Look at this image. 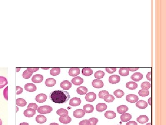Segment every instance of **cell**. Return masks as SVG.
<instances>
[{
  "label": "cell",
  "mask_w": 166,
  "mask_h": 125,
  "mask_svg": "<svg viewBox=\"0 0 166 125\" xmlns=\"http://www.w3.org/2000/svg\"><path fill=\"white\" fill-rule=\"evenodd\" d=\"M49 98L53 102L56 103H64L67 102L70 98V95L68 92L59 90L51 92Z\"/></svg>",
  "instance_id": "cell-1"
},
{
  "label": "cell",
  "mask_w": 166,
  "mask_h": 125,
  "mask_svg": "<svg viewBox=\"0 0 166 125\" xmlns=\"http://www.w3.org/2000/svg\"><path fill=\"white\" fill-rule=\"evenodd\" d=\"M37 112L40 114H47L51 112L53 110V108L50 106H43L38 107L37 109Z\"/></svg>",
  "instance_id": "cell-2"
},
{
  "label": "cell",
  "mask_w": 166,
  "mask_h": 125,
  "mask_svg": "<svg viewBox=\"0 0 166 125\" xmlns=\"http://www.w3.org/2000/svg\"><path fill=\"white\" fill-rule=\"evenodd\" d=\"M96 98V94L93 92H89L85 96V99L88 102H93Z\"/></svg>",
  "instance_id": "cell-3"
},
{
  "label": "cell",
  "mask_w": 166,
  "mask_h": 125,
  "mask_svg": "<svg viewBox=\"0 0 166 125\" xmlns=\"http://www.w3.org/2000/svg\"><path fill=\"white\" fill-rule=\"evenodd\" d=\"M92 85L95 88L100 89L103 87L104 84L103 82L100 79H95L92 82Z\"/></svg>",
  "instance_id": "cell-4"
},
{
  "label": "cell",
  "mask_w": 166,
  "mask_h": 125,
  "mask_svg": "<svg viewBox=\"0 0 166 125\" xmlns=\"http://www.w3.org/2000/svg\"><path fill=\"white\" fill-rule=\"evenodd\" d=\"M126 100L130 103H135L139 100V97L137 95L134 94H129L126 96Z\"/></svg>",
  "instance_id": "cell-5"
},
{
  "label": "cell",
  "mask_w": 166,
  "mask_h": 125,
  "mask_svg": "<svg viewBox=\"0 0 166 125\" xmlns=\"http://www.w3.org/2000/svg\"><path fill=\"white\" fill-rule=\"evenodd\" d=\"M81 103V100L78 97L72 98L70 100L69 105L73 107H76L80 105Z\"/></svg>",
  "instance_id": "cell-6"
},
{
  "label": "cell",
  "mask_w": 166,
  "mask_h": 125,
  "mask_svg": "<svg viewBox=\"0 0 166 125\" xmlns=\"http://www.w3.org/2000/svg\"><path fill=\"white\" fill-rule=\"evenodd\" d=\"M80 72V71L79 68L74 67V68H71L69 69L68 73L69 76L74 77L79 75Z\"/></svg>",
  "instance_id": "cell-7"
},
{
  "label": "cell",
  "mask_w": 166,
  "mask_h": 125,
  "mask_svg": "<svg viewBox=\"0 0 166 125\" xmlns=\"http://www.w3.org/2000/svg\"><path fill=\"white\" fill-rule=\"evenodd\" d=\"M43 80H44V77L41 74L35 75L33 76L31 78V81L34 83H40L42 82Z\"/></svg>",
  "instance_id": "cell-8"
},
{
  "label": "cell",
  "mask_w": 166,
  "mask_h": 125,
  "mask_svg": "<svg viewBox=\"0 0 166 125\" xmlns=\"http://www.w3.org/2000/svg\"><path fill=\"white\" fill-rule=\"evenodd\" d=\"M120 77L118 75H114L111 76L109 77L108 81L111 84H116L120 82Z\"/></svg>",
  "instance_id": "cell-9"
},
{
  "label": "cell",
  "mask_w": 166,
  "mask_h": 125,
  "mask_svg": "<svg viewBox=\"0 0 166 125\" xmlns=\"http://www.w3.org/2000/svg\"><path fill=\"white\" fill-rule=\"evenodd\" d=\"M47 99V96L44 94H40L36 96L35 100L38 103H43L45 102Z\"/></svg>",
  "instance_id": "cell-10"
},
{
  "label": "cell",
  "mask_w": 166,
  "mask_h": 125,
  "mask_svg": "<svg viewBox=\"0 0 166 125\" xmlns=\"http://www.w3.org/2000/svg\"><path fill=\"white\" fill-rule=\"evenodd\" d=\"M85 112L82 109H78L75 110L73 112V116L77 118H81L85 116Z\"/></svg>",
  "instance_id": "cell-11"
},
{
  "label": "cell",
  "mask_w": 166,
  "mask_h": 125,
  "mask_svg": "<svg viewBox=\"0 0 166 125\" xmlns=\"http://www.w3.org/2000/svg\"><path fill=\"white\" fill-rule=\"evenodd\" d=\"M25 89L27 91L32 92L35 91L37 90V87L33 83H28L25 85Z\"/></svg>",
  "instance_id": "cell-12"
},
{
  "label": "cell",
  "mask_w": 166,
  "mask_h": 125,
  "mask_svg": "<svg viewBox=\"0 0 166 125\" xmlns=\"http://www.w3.org/2000/svg\"><path fill=\"white\" fill-rule=\"evenodd\" d=\"M36 114V110L32 108H27L24 112V115L25 116L28 118H31L33 117Z\"/></svg>",
  "instance_id": "cell-13"
},
{
  "label": "cell",
  "mask_w": 166,
  "mask_h": 125,
  "mask_svg": "<svg viewBox=\"0 0 166 125\" xmlns=\"http://www.w3.org/2000/svg\"><path fill=\"white\" fill-rule=\"evenodd\" d=\"M60 86L63 90H69L72 87V83L68 80H65L61 83Z\"/></svg>",
  "instance_id": "cell-14"
},
{
  "label": "cell",
  "mask_w": 166,
  "mask_h": 125,
  "mask_svg": "<svg viewBox=\"0 0 166 125\" xmlns=\"http://www.w3.org/2000/svg\"><path fill=\"white\" fill-rule=\"evenodd\" d=\"M131 79L135 82H139L143 78V75L140 72L134 73L131 76Z\"/></svg>",
  "instance_id": "cell-15"
},
{
  "label": "cell",
  "mask_w": 166,
  "mask_h": 125,
  "mask_svg": "<svg viewBox=\"0 0 166 125\" xmlns=\"http://www.w3.org/2000/svg\"><path fill=\"white\" fill-rule=\"evenodd\" d=\"M59 121L60 123L63 124H68L70 123L72 121V119L68 115L66 116H61L59 119Z\"/></svg>",
  "instance_id": "cell-16"
},
{
  "label": "cell",
  "mask_w": 166,
  "mask_h": 125,
  "mask_svg": "<svg viewBox=\"0 0 166 125\" xmlns=\"http://www.w3.org/2000/svg\"><path fill=\"white\" fill-rule=\"evenodd\" d=\"M71 81L75 85H80L84 83V79L82 77H78L73 78Z\"/></svg>",
  "instance_id": "cell-17"
},
{
  "label": "cell",
  "mask_w": 166,
  "mask_h": 125,
  "mask_svg": "<svg viewBox=\"0 0 166 125\" xmlns=\"http://www.w3.org/2000/svg\"><path fill=\"white\" fill-rule=\"evenodd\" d=\"M56 80L52 78H49L48 79H46L45 81V85L49 87H51L54 86L56 84Z\"/></svg>",
  "instance_id": "cell-18"
},
{
  "label": "cell",
  "mask_w": 166,
  "mask_h": 125,
  "mask_svg": "<svg viewBox=\"0 0 166 125\" xmlns=\"http://www.w3.org/2000/svg\"><path fill=\"white\" fill-rule=\"evenodd\" d=\"M107 105L104 103H99L96 106V110L98 112H103L107 109Z\"/></svg>",
  "instance_id": "cell-19"
},
{
  "label": "cell",
  "mask_w": 166,
  "mask_h": 125,
  "mask_svg": "<svg viewBox=\"0 0 166 125\" xmlns=\"http://www.w3.org/2000/svg\"><path fill=\"white\" fill-rule=\"evenodd\" d=\"M132 115L128 113H124L120 116V120L122 122H127L132 119Z\"/></svg>",
  "instance_id": "cell-20"
},
{
  "label": "cell",
  "mask_w": 166,
  "mask_h": 125,
  "mask_svg": "<svg viewBox=\"0 0 166 125\" xmlns=\"http://www.w3.org/2000/svg\"><path fill=\"white\" fill-rule=\"evenodd\" d=\"M136 106L138 108L140 109H144L148 107V103L144 100H140L139 102H137Z\"/></svg>",
  "instance_id": "cell-21"
},
{
  "label": "cell",
  "mask_w": 166,
  "mask_h": 125,
  "mask_svg": "<svg viewBox=\"0 0 166 125\" xmlns=\"http://www.w3.org/2000/svg\"><path fill=\"white\" fill-rule=\"evenodd\" d=\"M83 109L85 112L89 114L93 112V111L94 110V108L91 104H87L83 107Z\"/></svg>",
  "instance_id": "cell-22"
},
{
  "label": "cell",
  "mask_w": 166,
  "mask_h": 125,
  "mask_svg": "<svg viewBox=\"0 0 166 125\" xmlns=\"http://www.w3.org/2000/svg\"><path fill=\"white\" fill-rule=\"evenodd\" d=\"M36 121L37 123L39 124H43L47 121V118L44 115H38L36 117Z\"/></svg>",
  "instance_id": "cell-23"
},
{
  "label": "cell",
  "mask_w": 166,
  "mask_h": 125,
  "mask_svg": "<svg viewBox=\"0 0 166 125\" xmlns=\"http://www.w3.org/2000/svg\"><path fill=\"white\" fill-rule=\"evenodd\" d=\"M149 119L148 117L147 116L144 115H140L138 118H137V121L139 123H141V124L146 123L149 121Z\"/></svg>",
  "instance_id": "cell-24"
},
{
  "label": "cell",
  "mask_w": 166,
  "mask_h": 125,
  "mask_svg": "<svg viewBox=\"0 0 166 125\" xmlns=\"http://www.w3.org/2000/svg\"><path fill=\"white\" fill-rule=\"evenodd\" d=\"M104 116L107 119H113L116 117V114L113 111H107L105 113Z\"/></svg>",
  "instance_id": "cell-25"
},
{
  "label": "cell",
  "mask_w": 166,
  "mask_h": 125,
  "mask_svg": "<svg viewBox=\"0 0 166 125\" xmlns=\"http://www.w3.org/2000/svg\"><path fill=\"white\" fill-rule=\"evenodd\" d=\"M92 73L93 70L90 68L85 67L83 68L82 70V74L85 76H90L92 74Z\"/></svg>",
  "instance_id": "cell-26"
},
{
  "label": "cell",
  "mask_w": 166,
  "mask_h": 125,
  "mask_svg": "<svg viewBox=\"0 0 166 125\" xmlns=\"http://www.w3.org/2000/svg\"><path fill=\"white\" fill-rule=\"evenodd\" d=\"M119 74L123 76V77H126L129 74V71L128 68H125V67H123L121 68L119 71Z\"/></svg>",
  "instance_id": "cell-27"
},
{
  "label": "cell",
  "mask_w": 166,
  "mask_h": 125,
  "mask_svg": "<svg viewBox=\"0 0 166 125\" xmlns=\"http://www.w3.org/2000/svg\"><path fill=\"white\" fill-rule=\"evenodd\" d=\"M128 110V107L126 105H121L118 107L117 108V112L120 114H123L124 113H126Z\"/></svg>",
  "instance_id": "cell-28"
},
{
  "label": "cell",
  "mask_w": 166,
  "mask_h": 125,
  "mask_svg": "<svg viewBox=\"0 0 166 125\" xmlns=\"http://www.w3.org/2000/svg\"><path fill=\"white\" fill-rule=\"evenodd\" d=\"M138 85L137 83L133 82H129L126 84V87L129 90H134L136 89Z\"/></svg>",
  "instance_id": "cell-29"
},
{
  "label": "cell",
  "mask_w": 166,
  "mask_h": 125,
  "mask_svg": "<svg viewBox=\"0 0 166 125\" xmlns=\"http://www.w3.org/2000/svg\"><path fill=\"white\" fill-rule=\"evenodd\" d=\"M77 92L78 94H79L80 95H84L85 94H87L88 92V89L86 87L84 86H80L77 89Z\"/></svg>",
  "instance_id": "cell-30"
},
{
  "label": "cell",
  "mask_w": 166,
  "mask_h": 125,
  "mask_svg": "<svg viewBox=\"0 0 166 125\" xmlns=\"http://www.w3.org/2000/svg\"><path fill=\"white\" fill-rule=\"evenodd\" d=\"M16 103L17 106L19 107H25L26 106V105L27 104V102H26V101L22 99V98H18L16 99Z\"/></svg>",
  "instance_id": "cell-31"
},
{
  "label": "cell",
  "mask_w": 166,
  "mask_h": 125,
  "mask_svg": "<svg viewBox=\"0 0 166 125\" xmlns=\"http://www.w3.org/2000/svg\"><path fill=\"white\" fill-rule=\"evenodd\" d=\"M60 72V68H58V67L53 68L51 70V71H50V75H52L53 76H56L59 75Z\"/></svg>",
  "instance_id": "cell-32"
},
{
  "label": "cell",
  "mask_w": 166,
  "mask_h": 125,
  "mask_svg": "<svg viewBox=\"0 0 166 125\" xmlns=\"http://www.w3.org/2000/svg\"><path fill=\"white\" fill-rule=\"evenodd\" d=\"M56 113L58 115H60V116H66V115H68V111L64 108H61L57 111Z\"/></svg>",
  "instance_id": "cell-33"
},
{
  "label": "cell",
  "mask_w": 166,
  "mask_h": 125,
  "mask_svg": "<svg viewBox=\"0 0 166 125\" xmlns=\"http://www.w3.org/2000/svg\"><path fill=\"white\" fill-rule=\"evenodd\" d=\"M8 83V82L6 78L4 77H0V89L6 85Z\"/></svg>",
  "instance_id": "cell-34"
},
{
  "label": "cell",
  "mask_w": 166,
  "mask_h": 125,
  "mask_svg": "<svg viewBox=\"0 0 166 125\" xmlns=\"http://www.w3.org/2000/svg\"><path fill=\"white\" fill-rule=\"evenodd\" d=\"M151 87L150 83L148 82H144L141 83V87L142 90H149Z\"/></svg>",
  "instance_id": "cell-35"
},
{
  "label": "cell",
  "mask_w": 166,
  "mask_h": 125,
  "mask_svg": "<svg viewBox=\"0 0 166 125\" xmlns=\"http://www.w3.org/2000/svg\"><path fill=\"white\" fill-rule=\"evenodd\" d=\"M104 101L106 102L109 103V102H114L115 98H114V96H112L111 95L108 94V95H107L104 96Z\"/></svg>",
  "instance_id": "cell-36"
},
{
  "label": "cell",
  "mask_w": 166,
  "mask_h": 125,
  "mask_svg": "<svg viewBox=\"0 0 166 125\" xmlns=\"http://www.w3.org/2000/svg\"><path fill=\"white\" fill-rule=\"evenodd\" d=\"M104 75H105V73L103 71H98L95 72L94 76L95 78L99 79L102 78L104 77Z\"/></svg>",
  "instance_id": "cell-37"
},
{
  "label": "cell",
  "mask_w": 166,
  "mask_h": 125,
  "mask_svg": "<svg viewBox=\"0 0 166 125\" xmlns=\"http://www.w3.org/2000/svg\"><path fill=\"white\" fill-rule=\"evenodd\" d=\"M114 94L117 98H120L124 95V93L122 90H117L114 92Z\"/></svg>",
  "instance_id": "cell-38"
},
{
  "label": "cell",
  "mask_w": 166,
  "mask_h": 125,
  "mask_svg": "<svg viewBox=\"0 0 166 125\" xmlns=\"http://www.w3.org/2000/svg\"><path fill=\"white\" fill-rule=\"evenodd\" d=\"M32 75V73L30 72L27 70H26L23 72L22 74V77L25 79H29L31 77Z\"/></svg>",
  "instance_id": "cell-39"
},
{
  "label": "cell",
  "mask_w": 166,
  "mask_h": 125,
  "mask_svg": "<svg viewBox=\"0 0 166 125\" xmlns=\"http://www.w3.org/2000/svg\"><path fill=\"white\" fill-rule=\"evenodd\" d=\"M138 94L139 96H141V97H144L149 95V90H141L139 91Z\"/></svg>",
  "instance_id": "cell-40"
},
{
  "label": "cell",
  "mask_w": 166,
  "mask_h": 125,
  "mask_svg": "<svg viewBox=\"0 0 166 125\" xmlns=\"http://www.w3.org/2000/svg\"><path fill=\"white\" fill-rule=\"evenodd\" d=\"M109 94V93L108 91H106V90H102L98 94V96L101 99H104V96Z\"/></svg>",
  "instance_id": "cell-41"
},
{
  "label": "cell",
  "mask_w": 166,
  "mask_h": 125,
  "mask_svg": "<svg viewBox=\"0 0 166 125\" xmlns=\"http://www.w3.org/2000/svg\"><path fill=\"white\" fill-rule=\"evenodd\" d=\"M38 108V105L35 103H30L27 107V108H32L35 110H37Z\"/></svg>",
  "instance_id": "cell-42"
},
{
  "label": "cell",
  "mask_w": 166,
  "mask_h": 125,
  "mask_svg": "<svg viewBox=\"0 0 166 125\" xmlns=\"http://www.w3.org/2000/svg\"><path fill=\"white\" fill-rule=\"evenodd\" d=\"M105 70L108 73L112 74V73H114V72H115L116 71V68L115 67H108L105 68Z\"/></svg>",
  "instance_id": "cell-43"
},
{
  "label": "cell",
  "mask_w": 166,
  "mask_h": 125,
  "mask_svg": "<svg viewBox=\"0 0 166 125\" xmlns=\"http://www.w3.org/2000/svg\"><path fill=\"white\" fill-rule=\"evenodd\" d=\"M91 123V125H96L98 122V119L96 118H91L88 120Z\"/></svg>",
  "instance_id": "cell-44"
},
{
  "label": "cell",
  "mask_w": 166,
  "mask_h": 125,
  "mask_svg": "<svg viewBox=\"0 0 166 125\" xmlns=\"http://www.w3.org/2000/svg\"><path fill=\"white\" fill-rule=\"evenodd\" d=\"M3 96L4 97L6 101L8 100V86L5 88L3 90Z\"/></svg>",
  "instance_id": "cell-45"
},
{
  "label": "cell",
  "mask_w": 166,
  "mask_h": 125,
  "mask_svg": "<svg viewBox=\"0 0 166 125\" xmlns=\"http://www.w3.org/2000/svg\"><path fill=\"white\" fill-rule=\"evenodd\" d=\"M27 70L30 72L33 73L38 71L39 68H38V67H33V68L28 67V68H27Z\"/></svg>",
  "instance_id": "cell-46"
},
{
  "label": "cell",
  "mask_w": 166,
  "mask_h": 125,
  "mask_svg": "<svg viewBox=\"0 0 166 125\" xmlns=\"http://www.w3.org/2000/svg\"><path fill=\"white\" fill-rule=\"evenodd\" d=\"M79 125H91V123L88 120H85L80 121L79 123Z\"/></svg>",
  "instance_id": "cell-47"
},
{
  "label": "cell",
  "mask_w": 166,
  "mask_h": 125,
  "mask_svg": "<svg viewBox=\"0 0 166 125\" xmlns=\"http://www.w3.org/2000/svg\"><path fill=\"white\" fill-rule=\"evenodd\" d=\"M16 94L17 95H19L21 94L23 92V89L19 86H16Z\"/></svg>",
  "instance_id": "cell-48"
},
{
  "label": "cell",
  "mask_w": 166,
  "mask_h": 125,
  "mask_svg": "<svg viewBox=\"0 0 166 125\" xmlns=\"http://www.w3.org/2000/svg\"><path fill=\"white\" fill-rule=\"evenodd\" d=\"M126 125H137V123L134 121H131L128 122Z\"/></svg>",
  "instance_id": "cell-49"
},
{
  "label": "cell",
  "mask_w": 166,
  "mask_h": 125,
  "mask_svg": "<svg viewBox=\"0 0 166 125\" xmlns=\"http://www.w3.org/2000/svg\"><path fill=\"white\" fill-rule=\"evenodd\" d=\"M128 68L129 71H135L138 70L139 68L136 67V68Z\"/></svg>",
  "instance_id": "cell-50"
},
{
  "label": "cell",
  "mask_w": 166,
  "mask_h": 125,
  "mask_svg": "<svg viewBox=\"0 0 166 125\" xmlns=\"http://www.w3.org/2000/svg\"><path fill=\"white\" fill-rule=\"evenodd\" d=\"M146 78L149 81H151V72H149L146 75Z\"/></svg>",
  "instance_id": "cell-51"
},
{
  "label": "cell",
  "mask_w": 166,
  "mask_h": 125,
  "mask_svg": "<svg viewBox=\"0 0 166 125\" xmlns=\"http://www.w3.org/2000/svg\"><path fill=\"white\" fill-rule=\"evenodd\" d=\"M19 125H29V124L26 122H23L20 124Z\"/></svg>",
  "instance_id": "cell-52"
},
{
  "label": "cell",
  "mask_w": 166,
  "mask_h": 125,
  "mask_svg": "<svg viewBox=\"0 0 166 125\" xmlns=\"http://www.w3.org/2000/svg\"><path fill=\"white\" fill-rule=\"evenodd\" d=\"M49 125H59L58 124V123H52L51 124H50Z\"/></svg>",
  "instance_id": "cell-53"
},
{
  "label": "cell",
  "mask_w": 166,
  "mask_h": 125,
  "mask_svg": "<svg viewBox=\"0 0 166 125\" xmlns=\"http://www.w3.org/2000/svg\"><path fill=\"white\" fill-rule=\"evenodd\" d=\"M150 100H151V98H149V100H148V103H149V105H151V102H150Z\"/></svg>",
  "instance_id": "cell-54"
},
{
  "label": "cell",
  "mask_w": 166,
  "mask_h": 125,
  "mask_svg": "<svg viewBox=\"0 0 166 125\" xmlns=\"http://www.w3.org/2000/svg\"><path fill=\"white\" fill-rule=\"evenodd\" d=\"M42 69H44V70H47L48 69H50L49 67H47V68H43V67H42Z\"/></svg>",
  "instance_id": "cell-55"
},
{
  "label": "cell",
  "mask_w": 166,
  "mask_h": 125,
  "mask_svg": "<svg viewBox=\"0 0 166 125\" xmlns=\"http://www.w3.org/2000/svg\"><path fill=\"white\" fill-rule=\"evenodd\" d=\"M21 69V68H16V71L17 72H18L19 71H20V70Z\"/></svg>",
  "instance_id": "cell-56"
},
{
  "label": "cell",
  "mask_w": 166,
  "mask_h": 125,
  "mask_svg": "<svg viewBox=\"0 0 166 125\" xmlns=\"http://www.w3.org/2000/svg\"><path fill=\"white\" fill-rule=\"evenodd\" d=\"M0 125H2V121L0 119Z\"/></svg>",
  "instance_id": "cell-57"
},
{
  "label": "cell",
  "mask_w": 166,
  "mask_h": 125,
  "mask_svg": "<svg viewBox=\"0 0 166 125\" xmlns=\"http://www.w3.org/2000/svg\"><path fill=\"white\" fill-rule=\"evenodd\" d=\"M146 125H151V123H149L147 124Z\"/></svg>",
  "instance_id": "cell-58"
}]
</instances>
